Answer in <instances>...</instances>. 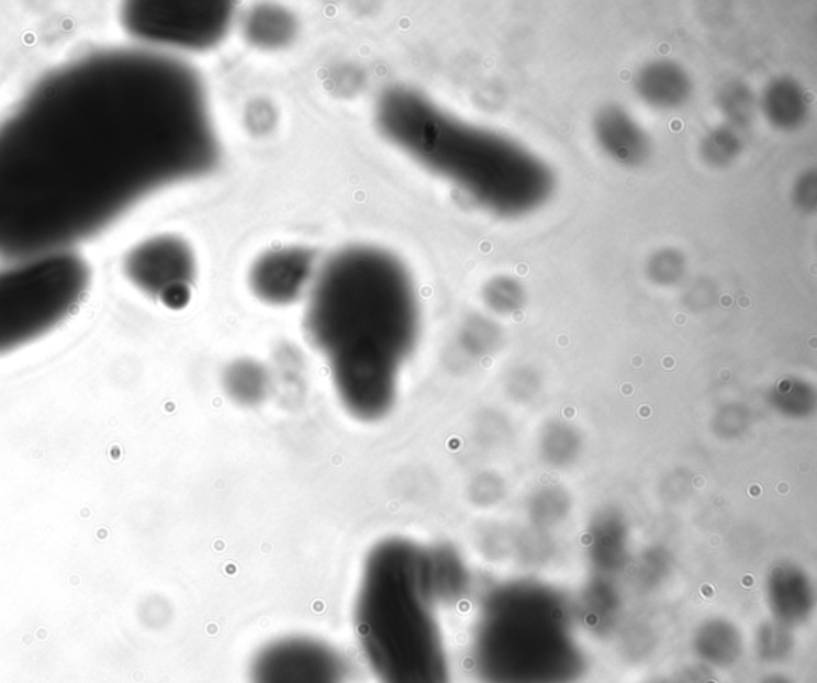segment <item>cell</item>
Masks as SVG:
<instances>
[{
    "mask_svg": "<svg viewBox=\"0 0 817 683\" xmlns=\"http://www.w3.org/2000/svg\"><path fill=\"white\" fill-rule=\"evenodd\" d=\"M217 160L189 65L144 48L69 59L0 120V259L72 251Z\"/></svg>",
    "mask_w": 817,
    "mask_h": 683,
    "instance_id": "obj_1",
    "label": "cell"
},
{
    "mask_svg": "<svg viewBox=\"0 0 817 683\" xmlns=\"http://www.w3.org/2000/svg\"><path fill=\"white\" fill-rule=\"evenodd\" d=\"M418 329L414 280L390 253L351 246L313 280L306 336L326 358L342 406L358 421L379 422L392 412Z\"/></svg>",
    "mask_w": 817,
    "mask_h": 683,
    "instance_id": "obj_2",
    "label": "cell"
},
{
    "mask_svg": "<svg viewBox=\"0 0 817 683\" xmlns=\"http://www.w3.org/2000/svg\"><path fill=\"white\" fill-rule=\"evenodd\" d=\"M436 604L424 547L401 537L374 545L362 567L354 619L377 683H450Z\"/></svg>",
    "mask_w": 817,
    "mask_h": 683,
    "instance_id": "obj_3",
    "label": "cell"
},
{
    "mask_svg": "<svg viewBox=\"0 0 817 683\" xmlns=\"http://www.w3.org/2000/svg\"><path fill=\"white\" fill-rule=\"evenodd\" d=\"M87 260L72 251L0 267V355L47 336L79 309L90 288Z\"/></svg>",
    "mask_w": 817,
    "mask_h": 683,
    "instance_id": "obj_4",
    "label": "cell"
},
{
    "mask_svg": "<svg viewBox=\"0 0 817 683\" xmlns=\"http://www.w3.org/2000/svg\"><path fill=\"white\" fill-rule=\"evenodd\" d=\"M473 668L482 683H573L584 654L570 634L524 626L488 612L473 640Z\"/></svg>",
    "mask_w": 817,
    "mask_h": 683,
    "instance_id": "obj_5",
    "label": "cell"
},
{
    "mask_svg": "<svg viewBox=\"0 0 817 683\" xmlns=\"http://www.w3.org/2000/svg\"><path fill=\"white\" fill-rule=\"evenodd\" d=\"M234 12L228 2H128L120 10V23L147 45L203 51L220 44Z\"/></svg>",
    "mask_w": 817,
    "mask_h": 683,
    "instance_id": "obj_6",
    "label": "cell"
},
{
    "mask_svg": "<svg viewBox=\"0 0 817 683\" xmlns=\"http://www.w3.org/2000/svg\"><path fill=\"white\" fill-rule=\"evenodd\" d=\"M130 283L170 309L188 305L195 281V256L184 239L161 235L144 239L123 260Z\"/></svg>",
    "mask_w": 817,
    "mask_h": 683,
    "instance_id": "obj_7",
    "label": "cell"
},
{
    "mask_svg": "<svg viewBox=\"0 0 817 683\" xmlns=\"http://www.w3.org/2000/svg\"><path fill=\"white\" fill-rule=\"evenodd\" d=\"M347 678L339 651L310 636L278 637L249 664V683H347Z\"/></svg>",
    "mask_w": 817,
    "mask_h": 683,
    "instance_id": "obj_8",
    "label": "cell"
},
{
    "mask_svg": "<svg viewBox=\"0 0 817 683\" xmlns=\"http://www.w3.org/2000/svg\"><path fill=\"white\" fill-rule=\"evenodd\" d=\"M315 280V255L304 248H284L260 256L249 273V284L260 301L288 305L302 298Z\"/></svg>",
    "mask_w": 817,
    "mask_h": 683,
    "instance_id": "obj_9",
    "label": "cell"
},
{
    "mask_svg": "<svg viewBox=\"0 0 817 683\" xmlns=\"http://www.w3.org/2000/svg\"><path fill=\"white\" fill-rule=\"evenodd\" d=\"M298 33V24L287 10L278 7H257L245 21V34L253 45L278 48L290 44Z\"/></svg>",
    "mask_w": 817,
    "mask_h": 683,
    "instance_id": "obj_10",
    "label": "cell"
},
{
    "mask_svg": "<svg viewBox=\"0 0 817 683\" xmlns=\"http://www.w3.org/2000/svg\"><path fill=\"white\" fill-rule=\"evenodd\" d=\"M270 380L266 368L253 359H238L224 372V390L235 404L255 407L269 394Z\"/></svg>",
    "mask_w": 817,
    "mask_h": 683,
    "instance_id": "obj_11",
    "label": "cell"
},
{
    "mask_svg": "<svg viewBox=\"0 0 817 683\" xmlns=\"http://www.w3.org/2000/svg\"><path fill=\"white\" fill-rule=\"evenodd\" d=\"M695 650L713 667H730L742 653V640L731 629L701 631L695 640Z\"/></svg>",
    "mask_w": 817,
    "mask_h": 683,
    "instance_id": "obj_12",
    "label": "cell"
},
{
    "mask_svg": "<svg viewBox=\"0 0 817 683\" xmlns=\"http://www.w3.org/2000/svg\"><path fill=\"white\" fill-rule=\"evenodd\" d=\"M762 640H759V650L765 661H781L788 653V649L792 647V640H784L780 636H771V632H765Z\"/></svg>",
    "mask_w": 817,
    "mask_h": 683,
    "instance_id": "obj_13",
    "label": "cell"
},
{
    "mask_svg": "<svg viewBox=\"0 0 817 683\" xmlns=\"http://www.w3.org/2000/svg\"><path fill=\"white\" fill-rule=\"evenodd\" d=\"M762 683H792L791 681H787L785 678H781V675H771V678L765 679Z\"/></svg>",
    "mask_w": 817,
    "mask_h": 683,
    "instance_id": "obj_14",
    "label": "cell"
}]
</instances>
